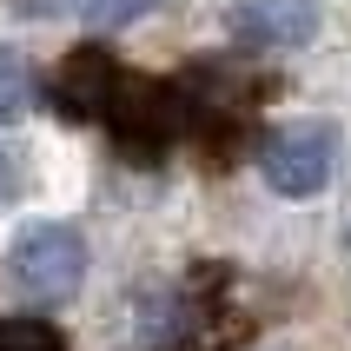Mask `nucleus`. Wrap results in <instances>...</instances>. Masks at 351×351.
<instances>
[{
  "instance_id": "nucleus-1",
  "label": "nucleus",
  "mask_w": 351,
  "mask_h": 351,
  "mask_svg": "<svg viewBox=\"0 0 351 351\" xmlns=\"http://www.w3.org/2000/svg\"><path fill=\"white\" fill-rule=\"evenodd\" d=\"M7 285L40 305H60L86 285V239L60 219H34L20 226V239L7 245Z\"/></svg>"
},
{
  "instance_id": "nucleus-2",
  "label": "nucleus",
  "mask_w": 351,
  "mask_h": 351,
  "mask_svg": "<svg viewBox=\"0 0 351 351\" xmlns=\"http://www.w3.org/2000/svg\"><path fill=\"white\" fill-rule=\"evenodd\" d=\"M258 173L265 186L285 199H312L332 186L338 173V126L332 119H298V126H278L265 146H258Z\"/></svg>"
},
{
  "instance_id": "nucleus-3",
  "label": "nucleus",
  "mask_w": 351,
  "mask_h": 351,
  "mask_svg": "<svg viewBox=\"0 0 351 351\" xmlns=\"http://www.w3.org/2000/svg\"><path fill=\"white\" fill-rule=\"evenodd\" d=\"M232 34L245 47H305L318 34V0H232Z\"/></svg>"
},
{
  "instance_id": "nucleus-4",
  "label": "nucleus",
  "mask_w": 351,
  "mask_h": 351,
  "mask_svg": "<svg viewBox=\"0 0 351 351\" xmlns=\"http://www.w3.org/2000/svg\"><path fill=\"white\" fill-rule=\"evenodd\" d=\"M27 106H34V73H27V60L14 47H0V126L20 119Z\"/></svg>"
},
{
  "instance_id": "nucleus-5",
  "label": "nucleus",
  "mask_w": 351,
  "mask_h": 351,
  "mask_svg": "<svg viewBox=\"0 0 351 351\" xmlns=\"http://www.w3.org/2000/svg\"><path fill=\"white\" fill-rule=\"evenodd\" d=\"M0 351H66L47 318H0Z\"/></svg>"
},
{
  "instance_id": "nucleus-6",
  "label": "nucleus",
  "mask_w": 351,
  "mask_h": 351,
  "mask_svg": "<svg viewBox=\"0 0 351 351\" xmlns=\"http://www.w3.org/2000/svg\"><path fill=\"white\" fill-rule=\"evenodd\" d=\"M166 0H80V14L93 20L99 34H119V27H133V20H146V14H159Z\"/></svg>"
},
{
  "instance_id": "nucleus-7",
  "label": "nucleus",
  "mask_w": 351,
  "mask_h": 351,
  "mask_svg": "<svg viewBox=\"0 0 351 351\" xmlns=\"http://www.w3.org/2000/svg\"><path fill=\"white\" fill-rule=\"evenodd\" d=\"M20 193H27V159H20L14 146H0V206L20 199Z\"/></svg>"
}]
</instances>
